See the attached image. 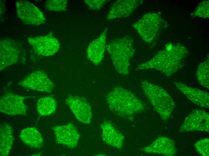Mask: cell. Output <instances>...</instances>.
<instances>
[{"label": "cell", "instance_id": "cell-1", "mask_svg": "<svg viewBox=\"0 0 209 156\" xmlns=\"http://www.w3.org/2000/svg\"><path fill=\"white\" fill-rule=\"evenodd\" d=\"M188 53L187 49L183 45H171L169 48L159 51L150 60L139 64L137 68L154 69L170 76L182 68L183 60Z\"/></svg>", "mask_w": 209, "mask_h": 156}, {"label": "cell", "instance_id": "cell-2", "mask_svg": "<svg viewBox=\"0 0 209 156\" xmlns=\"http://www.w3.org/2000/svg\"><path fill=\"white\" fill-rule=\"evenodd\" d=\"M110 110L123 116L139 112L145 108V104L132 92L120 87L115 88L106 97Z\"/></svg>", "mask_w": 209, "mask_h": 156}, {"label": "cell", "instance_id": "cell-3", "mask_svg": "<svg viewBox=\"0 0 209 156\" xmlns=\"http://www.w3.org/2000/svg\"><path fill=\"white\" fill-rule=\"evenodd\" d=\"M134 41L128 36L114 39L106 45L115 68L122 75H127L129 70L130 60L135 51Z\"/></svg>", "mask_w": 209, "mask_h": 156}, {"label": "cell", "instance_id": "cell-4", "mask_svg": "<svg viewBox=\"0 0 209 156\" xmlns=\"http://www.w3.org/2000/svg\"><path fill=\"white\" fill-rule=\"evenodd\" d=\"M144 93L155 110L164 120L171 116L175 107L173 99L162 88L147 81L141 83Z\"/></svg>", "mask_w": 209, "mask_h": 156}, {"label": "cell", "instance_id": "cell-5", "mask_svg": "<svg viewBox=\"0 0 209 156\" xmlns=\"http://www.w3.org/2000/svg\"><path fill=\"white\" fill-rule=\"evenodd\" d=\"M166 25L165 22L159 14L149 13L144 15L132 26L145 42L150 43Z\"/></svg>", "mask_w": 209, "mask_h": 156}, {"label": "cell", "instance_id": "cell-6", "mask_svg": "<svg viewBox=\"0 0 209 156\" xmlns=\"http://www.w3.org/2000/svg\"><path fill=\"white\" fill-rule=\"evenodd\" d=\"M15 5L18 17L25 24L38 26L45 22L43 13L31 2L20 0L17 1Z\"/></svg>", "mask_w": 209, "mask_h": 156}, {"label": "cell", "instance_id": "cell-7", "mask_svg": "<svg viewBox=\"0 0 209 156\" xmlns=\"http://www.w3.org/2000/svg\"><path fill=\"white\" fill-rule=\"evenodd\" d=\"M179 130L181 132L195 131L209 132V114L200 109L193 110L186 117Z\"/></svg>", "mask_w": 209, "mask_h": 156}, {"label": "cell", "instance_id": "cell-8", "mask_svg": "<svg viewBox=\"0 0 209 156\" xmlns=\"http://www.w3.org/2000/svg\"><path fill=\"white\" fill-rule=\"evenodd\" d=\"M29 97L10 92L6 93L0 99V112L11 115L25 114L27 108L23 101Z\"/></svg>", "mask_w": 209, "mask_h": 156}, {"label": "cell", "instance_id": "cell-9", "mask_svg": "<svg viewBox=\"0 0 209 156\" xmlns=\"http://www.w3.org/2000/svg\"><path fill=\"white\" fill-rule=\"evenodd\" d=\"M19 84L28 89L48 93L51 92L54 87L46 73L40 70L33 72Z\"/></svg>", "mask_w": 209, "mask_h": 156}, {"label": "cell", "instance_id": "cell-10", "mask_svg": "<svg viewBox=\"0 0 209 156\" xmlns=\"http://www.w3.org/2000/svg\"><path fill=\"white\" fill-rule=\"evenodd\" d=\"M27 40L35 52L44 56L53 55L60 47L58 40L51 34L29 38Z\"/></svg>", "mask_w": 209, "mask_h": 156}, {"label": "cell", "instance_id": "cell-11", "mask_svg": "<svg viewBox=\"0 0 209 156\" xmlns=\"http://www.w3.org/2000/svg\"><path fill=\"white\" fill-rule=\"evenodd\" d=\"M20 54V50L14 40L8 38L2 39L0 42V71L17 62Z\"/></svg>", "mask_w": 209, "mask_h": 156}, {"label": "cell", "instance_id": "cell-12", "mask_svg": "<svg viewBox=\"0 0 209 156\" xmlns=\"http://www.w3.org/2000/svg\"><path fill=\"white\" fill-rule=\"evenodd\" d=\"M65 103L78 121L86 124L90 123L92 116L91 108L85 99L78 96H71L66 99Z\"/></svg>", "mask_w": 209, "mask_h": 156}, {"label": "cell", "instance_id": "cell-13", "mask_svg": "<svg viewBox=\"0 0 209 156\" xmlns=\"http://www.w3.org/2000/svg\"><path fill=\"white\" fill-rule=\"evenodd\" d=\"M58 143L73 148L78 142L80 134L76 127L72 123L57 126L52 128Z\"/></svg>", "mask_w": 209, "mask_h": 156}, {"label": "cell", "instance_id": "cell-14", "mask_svg": "<svg viewBox=\"0 0 209 156\" xmlns=\"http://www.w3.org/2000/svg\"><path fill=\"white\" fill-rule=\"evenodd\" d=\"M143 0H117L111 6L107 16L108 20L127 17L142 4Z\"/></svg>", "mask_w": 209, "mask_h": 156}, {"label": "cell", "instance_id": "cell-15", "mask_svg": "<svg viewBox=\"0 0 209 156\" xmlns=\"http://www.w3.org/2000/svg\"><path fill=\"white\" fill-rule=\"evenodd\" d=\"M172 83L193 103L202 107L209 108V94L207 92L182 82H174Z\"/></svg>", "mask_w": 209, "mask_h": 156}, {"label": "cell", "instance_id": "cell-16", "mask_svg": "<svg viewBox=\"0 0 209 156\" xmlns=\"http://www.w3.org/2000/svg\"><path fill=\"white\" fill-rule=\"evenodd\" d=\"M107 29L106 28L100 35L90 43L87 49L88 58L96 65L101 63L104 56Z\"/></svg>", "mask_w": 209, "mask_h": 156}, {"label": "cell", "instance_id": "cell-17", "mask_svg": "<svg viewBox=\"0 0 209 156\" xmlns=\"http://www.w3.org/2000/svg\"><path fill=\"white\" fill-rule=\"evenodd\" d=\"M142 150L148 153H158L166 156H174L177 153L174 142L164 137H159L151 145L143 148Z\"/></svg>", "mask_w": 209, "mask_h": 156}, {"label": "cell", "instance_id": "cell-18", "mask_svg": "<svg viewBox=\"0 0 209 156\" xmlns=\"http://www.w3.org/2000/svg\"><path fill=\"white\" fill-rule=\"evenodd\" d=\"M13 141V130L7 123L1 124L0 127V154L1 156L8 155Z\"/></svg>", "mask_w": 209, "mask_h": 156}, {"label": "cell", "instance_id": "cell-19", "mask_svg": "<svg viewBox=\"0 0 209 156\" xmlns=\"http://www.w3.org/2000/svg\"><path fill=\"white\" fill-rule=\"evenodd\" d=\"M20 137L26 145L34 148L42 146L44 141L41 134L36 128L28 127L22 130Z\"/></svg>", "mask_w": 209, "mask_h": 156}, {"label": "cell", "instance_id": "cell-20", "mask_svg": "<svg viewBox=\"0 0 209 156\" xmlns=\"http://www.w3.org/2000/svg\"><path fill=\"white\" fill-rule=\"evenodd\" d=\"M102 130V137L104 141L107 144L117 148H120L123 138L119 134L109 122H106L101 125Z\"/></svg>", "mask_w": 209, "mask_h": 156}, {"label": "cell", "instance_id": "cell-21", "mask_svg": "<svg viewBox=\"0 0 209 156\" xmlns=\"http://www.w3.org/2000/svg\"><path fill=\"white\" fill-rule=\"evenodd\" d=\"M56 108V102L51 96L41 98L37 103V109L38 114L41 116H48L54 112Z\"/></svg>", "mask_w": 209, "mask_h": 156}, {"label": "cell", "instance_id": "cell-22", "mask_svg": "<svg viewBox=\"0 0 209 156\" xmlns=\"http://www.w3.org/2000/svg\"><path fill=\"white\" fill-rule=\"evenodd\" d=\"M209 56L206 59L198 66L196 71V76L199 83L207 88H209Z\"/></svg>", "mask_w": 209, "mask_h": 156}, {"label": "cell", "instance_id": "cell-23", "mask_svg": "<svg viewBox=\"0 0 209 156\" xmlns=\"http://www.w3.org/2000/svg\"><path fill=\"white\" fill-rule=\"evenodd\" d=\"M67 4V0H48L45 2V6L49 10L64 11L66 10Z\"/></svg>", "mask_w": 209, "mask_h": 156}, {"label": "cell", "instance_id": "cell-24", "mask_svg": "<svg viewBox=\"0 0 209 156\" xmlns=\"http://www.w3.org/2000/svg\"><path fill=\"white\" fill-rule=\"evenodd\" d=\"M191 15L194 16L208 18L209 1H204L200 2Z\"/></svg>", "mask_w": 209, "mask_h": 156}, {"label": "cell", "instance_id": "cell-25", "mask_svg": "<svg viewBox=\"0 0 209 156\" xmlns=\"http://www.w3.org/2000/svg\"><path fill=\"white\" fill-rule=\"evenodd\" d=\"M194 146L197 151L202 155H209V140L208 138L199 140L195 143Z\"/></svg>", "mask_w": 209, "mask_h": 156}, {"label": "cell", "instance_id": "cell-26", "mask_svg": "<svg viewBox=\"0 0 209 156\" xmlns=\"http://www.w3.org/2000/svg\"><path fill=\"white\" fill-rule=\"evenodd\" d=\"M109 1L107 0H85L83 2L87 5L89 9L98 10Z\"/></svg>", "mask_w": 209, "mask_h": 156}]
</instances>
